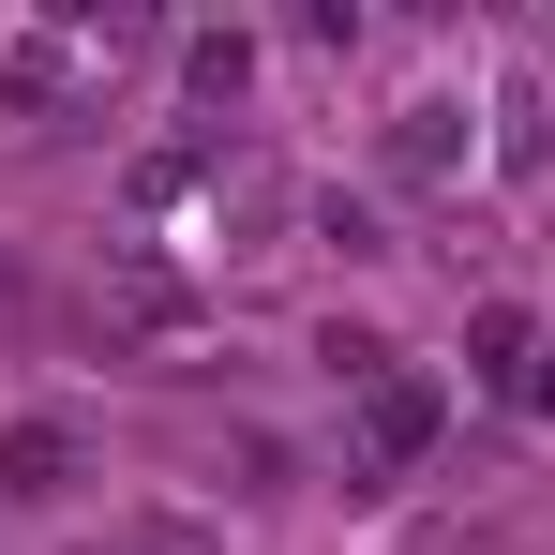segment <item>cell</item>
<instances>
[{
	"label": "cell",
	"instance_id": "1",
	"mask_svg": "<svg viewBox=\"0 0 555 555\" xmlns=\"http://www.w3.org/2000/svg\"><path fill=\"white\" fill-rule=\"evenodd\" d=\"M421 451H436V375H390V361H375V375H361V436H346V465H361V480H405Z\"/></svg>",
	"mask_w": 555,
	"mask_h": 555
},
{
	"label": "cell",
	"instance_id": "2",
	"mask_svg": "<svg viewBox=\"0 0 555 555\" xmlns=\"http://www.w3.org/2000/svg\"><path fill=\"white\" fill-rule=\"evenodd\" d=\"M451 120H465V105H405V135H390V166H405V181H436V166H451V151H465Z\"/></svg>",
	"mask_w": 555,
	"mask_h": 555
},
{
	"label": "cell",
	"instance_id": "3",
	"mask_svg": "<svg viewBox=\"0 0 555 555\" xmlns=\"http://www.w3.org/2000/svg\"><path fill=\"white\" fill-rule=\"evenodd\" d=\"M0 465H15V495H61V465H76V436H61V421H15V451H0Z\"/></svg>",
	"mask_w": 555,
	"mask_h": 555
}]
</instances>
